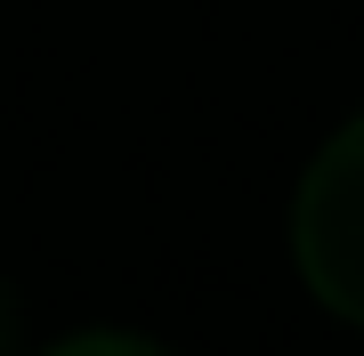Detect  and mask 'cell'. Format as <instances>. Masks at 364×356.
I'll use <instances>...</instances> for the list:
<instances>
[{
    "label": "cell",
    "mask_w": 364,
    "mask_h": 356,
    "mask_svg": "<svg viewBox=\"0 0 364 356\" xmlns=\"http://www.w3.org/2000/svg\"><path fill=\"white\" fill-rule=\"evenodd\" d=\"M41 356H162L154 340H130V332H81V340H57Z\"/></svg>",
    "instance_id": "2"
},
{
    "label": "cell",
    "mask_w": 364,
    "mask_h": 356,
    "mask_svg": "<svg viewBox=\"0 0 364 356\" xmlns=\"http://www.w3.org/2000/svg\"><path fill=\"white\" fill-rule=\"evenodd\" d=\"M0 356H16V300H9V284H0Z\"/></svg>",
    "instance_id": "3"
},
{
    "label": "cell",
    "mask_w": 364,
    "mask_h": 356,
    "mask_svg": "<svg viewBox=\"0 0 364 356\" xmlns=\"http://www.w3.org/2000/svg\"><path fill=\"white\" fill-rule=\"evenodd\" d=\"M291 243H299V276L332 316L364 324V122H348L299 178V211H291Z\"/></svg>",
    "instance_id": "1"
}]
</instances>
